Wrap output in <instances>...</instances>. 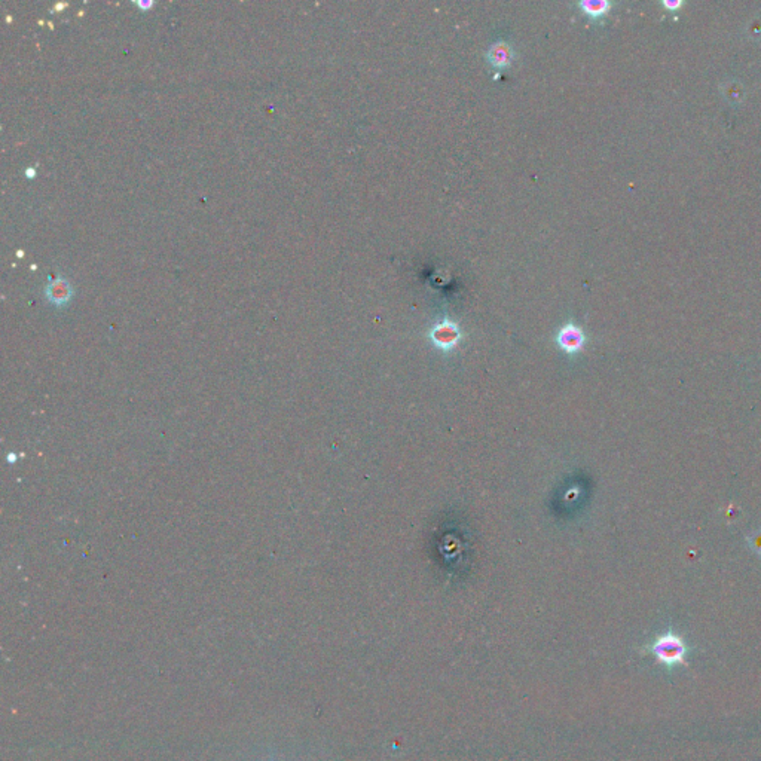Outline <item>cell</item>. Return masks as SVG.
<instances>
[{
  "label": "cell",
  "instance_id": "obj_1",
  "mask_svg": "<svg viewBox=\"0 0 761 761\" xmlns=\"http://www.w3.org/2000/svg\"><path fill=\"white\" fill-rule=\"evenodd\" d=\"M649 650L653 656L658 659V662L663 664V666L673 668V666H678V664L686 663L689 649L687 645L684 644L682 638L678 637L677 633L668 632L660 635V637L650 645Z\"/></svg>",
  "mask_w": 761,
  "mask_h": 761
},
{
  "label": "cell",
  "instance_id": "obj_2",
  "mask_svg": "<svg viewBox=\"0 0 761 761\" xmlns=\"http://www.w3.org/2000/svg\"><path fill=\"white\" fill-rule=\"evenodd\" d=\"M430 341L442 351H452L457 348L462 333L459 326L449 319H443L431 327L428 332Z\"/></svg>",
  "mask_w": 761,
  "mask_h": 761
},
{
  "label": "cell",
  "instance_id": "obj_3",
  "mask_svg": "<svg viewBox=\"0 0 761 761\" xmlns=\"http://www.w3.org/2000/svg\"><path fill=\"white\" fill-rule=\"evenodd\" d=\"M556 342L560 348L566 354H575L583 350L586 344V335L580 326L570 322L564 324L556 335Z\"/></svg>",
  "mask_w": 761,
  "mask_h": 761
},
{
  "label": "cell",
  "instance_id": "obj_4",
  "mask_svg": "<svg viewBox=\"0 0 761 761\" xmlns=\"http://www.w3.org/2000/svg\"><path fill=\"white\" fill-rule=\"evenodd\" d=\"M45 295L48 301L54 305H66L72 299L73 287L66 277H57L45 287Z\"/></svg>",
  "mask_w": 761,
  "mask_h": 761
},
{
  "label": "cell",
  "instance_id": "obj_5",
  "mask_svg": "<svg viewBox=\"0 0 761 761\" xmlns=\"http://www.w3.org/2000/svg\"><path fill=\"white\" fill-rule=\"evenodd\" d=\"M486 59L495 69H506L513 61V48L506 41H497L489 46Z\"/></svg>",
  "mask_w": 761,
  "mask_h": 761
},
{
  "label": "cell",
  "instance_id": "obj_6",
  "mask_svg": "<svg viewBox=\"0 0 761 761\" xmlns=\"http://www.w3.org/2000/svg\"><path fill=\"white\" fill-rule=\"evenodd\" d=\"M577 6H579L582 11L589 15L591 18H601L604 15H606L610 12V9L613 8V3L609 2V0H580L579 3H577Z\"/></svg>",
  "mask_w": 761,
  "mask_h": 761
},
{
  "label": "cell",
  "instance_id": "obj_7",
  "mask_svg": "<svg viewBox=\"0 0 761 761\" xmlns=\"http://www.w3.org/2000/svg\"><path fill=\"white\" fill-rule=\"evenodd\" d=\"M662 5H663L664 8H666V9H669V11L675 12V11H678V9L684 5V2H682V0H663Z\"/></svg>",
  "mask_w": 761,
  "mask_h": 761
},
{
  "label": "cell",
  "instance_id": "obj_8",
  "mask_svg": "<svg viewBox=\"0 0 761 761\" xmlns=\"http://www.w3.org/2000/svg\"><path fill=\"white\" fill-rule=\"evenodd\" d=\"M136 3H137V6L141 8V9H149V8L153 5L152 0H137Z\"/></svg>",
  "mask_w": 761,
  "mask_h": 761
},
{
  "label": "cell",
  "instance_id": "obj_9",
  "mask_svg": "<svg viewBox=\"0 0 761 761\" xmlns=\"http://www.w3.org/2000/svg\"><path fill=\"white\" fill-rule=\"evenodd\" d=\"M34 175H36V171H34L33 168H27V170H26V176H27V177H33Z\"/></svg>",
  "mask_w": 761,
  "mask_h": 761
}]
</instances>
